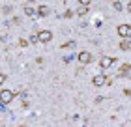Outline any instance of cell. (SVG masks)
Returning <instances> with one entry per match:
<instances>
[{"instance_id": "obj_1", "label": "cell", "mask_w": 131, "mask_h": 127, "mask_svg": "<svg viewBox=\"0 0 131 127\" xmlns=\"http://www.w3.org/2000/svg\"><path fill=\"white\" fill-rule=\"evenodd\" d=\"M13 92H11V90H2V92H0V101H2V105H8V103H11L13 101Z\"/></svg>"}, {"instance_id": "obj_2", "label": "cell", "mask_w": 131, "mask_h": 127, "mask_svg": "<svg viewBox=\"0 0 131 127\" xmlns=\"http://www.w3.org/2000/svg\"><path fill=\"white\" fill-rule=\"evenodd\" d=\"M92 84H94V86H105V84H107V75L105 73H101V75H96V77H94L92 78Z\"/></svg>"}, {"instance_id": "obj_3", "label": "cell", "mask_w": 131, "mask_h": 127, "mask_svg": "<svg viewBox=\"0 0 131 127\" xmlns=\"http://www.w3.org/2000/svg\"><path fill=\"white\" fill-rule=\"evenodd\" d=\"M77 60H79L81 64H90L92 62V54L88 52V51H82V52L77 54Z\"/></svg>"}, {"instance_id": "obj_4", "label": "cell", "mask_w": 131, "mask_h": 127, "mask_svg": "<svg viewBox=\"0 0 131 127\" xmlns=\"http://www.w3.org/2000/svg\"><path fill=\"white\" fill-rule=\"evenodd\" d=\"M38 36H39L41 43H49L52 39V32H49V30H41V32H38Z\"/></svg>"}, {"instance_id": "obj_5", "label": "cell", "mask_w": 131, "mask_h": 127, "mask_svg": "<svg viewBox=\"0 0 131 127\" xmlns=\"http://www.w3.org/2000/svg\"><path fill=\"white\" fill-rule=\"evenodd\" d=\"M114 62H116V58H101L99 65H101V69H109Z\"/></svg>"}, {"instance_id": "obj_6", "label": "cell", "mask_w": 131, "mask_h": 127, "mask_svg": "<svg viewBox=\"0 0 131 127\" xmlns=\"http://www.w3.org/2000/svg\"><path fill=\"white\" fill-rule=\"evenodd\" d=\"M129 30H131V25H122V26H118L116 28V32L122 36V38H126V36L129 34Z\"/></svg>"}, {"instance_id": "obj_7", "label": "cell", "mask_w": 131, "mask_h": 127, "mask_svg": "<svg viewBox=\"0 0 131 127\" xmlns=\"http://www.w3.org/2000/svg\"><path fill=\"white\" fill-rule=\"evenodd\" d=\"M49 13H51V9L47 8V6H39V8H38V15L39 17H47Z\"/></svg>"}, {"instance_id": "obj_8", "label": "cell", "mask_w": 131, "mask_h": 127, "mask_svg": "<svg viewBox=\"0 0 131 127\" xmlns=\"http://www.w3.org/2000/svg\"><path fill=\"white\" fill-rule=\"evenodd\" d=\"M23 11H25V15H28V17H34V13H38V9H34L32 6H25Z\"/></svg>"}, {"instance_id": "obj_9", "label": "cell", "mask_w": 131, "mask_h": 127, "mask_svg": "<svg viewBox=\"0 0 131 127\" xmlns=\"http://www.w3.org/2000/svg\"><path fill=\"white\" fill-rule=\"evenodd\" d=\"M129 69H131V64H124V65H120V69H118V75H120V77L126 75Z\"/></svg>"}, {"instance_id": "obj_10", "label": "cell", "mask_w": 131, "mask_h": 127, "mask_svg": "<svg viewBox=\"0 0 131 127\" xmlns=\"http://www.w3.org/2000/svg\"><path fill=\"white\" fill-rule=\"evenodd\" d=\"M120 49H122V51H129V49H131V41H127V39H124L122 43H120Z\"/></svg>"}, {"instance_id": "obj_11", "label": "cell", "mask_w": 131, "mask_h": 127, "mask_svg": "<svg viewBox=\"0 0 131 127\" xmlns=\"http://www.w3.org/2000/svg\"><path fill=\"white\" fill-rule=\"evenodd\" d=\"M77 13H79V15H86L88 13V6H81V8L77 9Z\"/></svg>"}, {"instance_id": "obj_12", "label": "cell", "mask_w": 131, "mask_h": 127, "mask_svg": "<svg viewBox=\"0 0 131 127\" xmlns=\"http://www.w3.org/2000/svg\"><path fill=\"white\" fill-rule=\"evenodd\" d=\"M28 41H30L32 45H34V43H38V41H39V36H38V34H34V36H30V39H28Z\"/></svg>"}, {"instance_id": "obj_13", "label": "cell", "mask_w": 131, "mask_h": 127, "mask_svg": "<svg viewBox=\"0 0 131 127\" xmlns=\"http://www.w3.org/2000/svg\"><path fill=\"white\" fill-rule=\"evenodd\" d=\"M112 6H114V9H116V11H122V9H124V6H122V2H118V0H116V2L112 4Z\"/></svg>"}, {"instance_id": "obj_14", "label": "cell", "mask_w": 131, "mask_h": 127, "mask_svg": "<svg viewBox=\"0 0 131 127\" xmlns=\"http://www.w3.org/2000/svg\"><path fill=\"white\" fill-rule=\"evenodd\" d=\"M71 47H75V41H68V43H64L62 49H71Z\"/></svg>"}, {"instance_id": "obj_15", "label": "cell", "mask_w": 131, "mask_h": 127, "mask_svg": "<svg viewBox=\"0 0 131 127\" xmlns=\"http://www.w3.org/2000/svg\"><path fill=\"white\" fill-rule=\"evenodd\" d=\"M79 4H81V6H90L92 0H79Z\"/></svg>"}, {"instance_id": "obj_16", "label": "cell", "mask_w": 131, "mask_h": 127, "mask_svg": "<svg viewBox=\"0 0 131 127\" xmlns=\"http://www.w3.org/2000/svg\"><path fill=\"white\" fill-rule=\"evenodd\" d=\"M64 17H66V19H71V17H73V11H66V13H64Z\"/></svg>"}, {"instance_id": "obj_17", "label": "cell", "mask_w": 131, "mask_h": 127, "mask_svg": "<svg viewBox=\"0 0 131 127\" xmlns=\"http://www.w3.org/2000/svg\"><path fill=\"white\" fill-rule=\"evenodd\" d=\"M28 43H30V41H26V39H21V41H19L21 47H28Z\"/></svg>"}, {"instance_id": "obj_18", "label": "cell", "mask_w": 131, "mask_h": 127, "mask_svg": "<svg viewBox=\"0 0 131 127\" xmlns=\"http://www.w3.org/2000/svg\"><path fill=\"white\" fill-rule=\"evenodd\" d=\"M127 11H129V13H131V4H127Z\"/></svg>"}, {"instance_id": "obj_19", "label": "cell", "mask_w": 131, "mask_h": 127, "mask_svg": "<svg viewBox=\"0 0 131 127\" xmlns=\"http://www.w3.org/2000/svg\"><path fill=\"white\" fill-rule=\"evenodd\" d=\"M26 2H34V0H26Z\"/></svg>"}, {"instance_id": "obj_20", "label": "cell", "mask_w": 131, "mask_h": 127, "mask_svg": "<svg viewBox=\"0 0 131 127\" xmlns=\"http://www.w3.org/2000/svg\"><path fill=\"white\" fill-rule=\"evenodd\" d=\"M64 2H66V0H64Z\"/></svg>"}]
</instances>
